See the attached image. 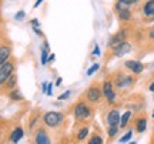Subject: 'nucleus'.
I'll use <instances>...</instances> for the list:
<instances>
[{"label":"nucleus","instance_id":"4c0bfd02","mask_svg":"<svg viewBox=\"0 0 154 144\" xmlns=\"http://www.w3.org/2000/svg\"><path fill=\"white\" fill-rule=\"evenodd\" d=\"M151 117H153V118H154V110H153V114H151Z\"/></svg>","mask_w":154,"mask_h":144},{"label":"nucleus","instance_id":"ddd939ff","mask_svg":"<svg viewBox=\"0 0 154 144\" xmlns=\"http://www.w3.org/2000/svg\"><path fill=\"white\" fill-rule=\"evenodd\" d=\"M36 143L37 144H49L50 140H49V136L44 130H38L37 134H36Z\"/></svg>","mask_w":154,"mask_h":144},{"label":"nucleus","instance_id":"f03ea898","mask_svg":"<svg viewBox=\"0 0 154 144\" xmlns=\"http://www.w3.org/2000/svg\"><path fill=\"white\" fill-rule=\"evenodd\" d=\"M103 96H104L107 101L113 104L116 100V91H114V83L111 81V80H106L104 83H103Z\"/></svg>","mask_w":154,"mask_h":144},{"label":"nucleus","instance_id":"4be33fe9","mask_svg":"<svg viewBox=\"0 0 154 144\" xmlns=\"http://www.w3.org/2000/svg\"><path fill=\"white\" fill-rule=\"evenodd\" d=\"M88 144H103V139L100 136H93L91 140L88 141Z\"/></svg>","mask_w":154,"mask_h":144},{"label":"nucleus","instance_id":"b1692460","mask_svg":"<svg viewBox=\"0 0 154 144\" xmlns=\"http://www.w3.org/2000/svg\"><path fill=\"white\" fill-rule=\"evenodd\" d=\"M131 136H133V131H127V134H124L120 139V143H127L128 140L131 139Z\"/></svg>","mask_w":154,"mask_h":144},{"label":"nucleus","instance_id":"2eb2a0df","mask_svg":"<svg viewBox=\"0 0 154 144\" xmlns=\"http://www.w3.org/2000/svg\"><path fill=\"white\" fill-rule=\"evenodd\" d=\"M9 57H10V49L7 46H2L0 47V66L5 64Z\"/></svg>","mask_w":154,"mask_h":144},{"label":"nucleus","instance_id":"bb28decb","mask_svg":"<svg viewBox=\"0 0 154 144\" xmlns=\"http://www.w3.org/2000/svg\"><path fill=\"white\" fill-rule=\"evenodd\" d=\"M24 16H26V13H24L23 10H20L16 14V20H22V19H24Z\"/></svg>","mask_w":154,"mask_h":144},{"label":"nucleus","instance_id":"c9c22d12","mask_svg":"<svg viewBox=\"0 0 154 144\" xmlns=\"http://www.w3.org/2000/svg\"><path fill=\"white\" fill-rule=\"evenodd\" d=\"M149 89H150V91H153V93H154V81H153L151 84H150V87H149Z\"/></svg>","mask_w":154,"mask_h":144},{"label":"nucleus","instance_id":"f8f14e48","mask_svg":"<svg viewBox=\"0 0 154 144\" xmlns=\"http://www.w3.org/2000/svg\"><path fill=\"white\" fill-rule=\"evenodd\" d=\"M117 16L121 22H128L131 19V11L128 7H123V9H119L117 10Z\"/></svg>","mask_w":154,"mask_h":144},{"label":"nucleus","instance_id":"72a5a7b5","mask_svg":"<svg viewBox=\"0 0 154 144\" xmlns=\"http://www.w3.org/2000/svg\"><path fill=\"white\" fill-rule=\"evenodd\" d=\"M54 59H56L54 54H50V56H49V61H54Z\"/></svg>","mask_w":154,"mask_h":144},{"label":"nucleus","instance_id":"1a4fd4ad","mask_svg":"<svg viewBox=\"0 0 154 144\" xmlns=\"http://www.w3.org/2000/svg\"><path fill=\"white\" fill-rule=\"evenodd\" d=\"M106 120H107L109 126H119L120 124V113H119V110H110L107 113Z\"/></svg>","mask_w":154,"mask_h":144},{"label":"nucleus","instance_id":"f704fd0d","mask_svg":"<svg viewBox=\"0 0 154 144\" xmlns=\"http://www.w3.org/2000/svg\"><path fill=\"white\" fill-rule=\"evenodd\" d=\"M42 3H43V0H37V2H36V5H34V7H38Z\"/></svg>","mask_w":154,"mask_h":144},{"label":"nucleus","instance_id":"dca6fc26","mask_svg":"<svg viewBox=\"0 0 154 144\" xmlns=\"http://www.w3.org/2000/svg\"><path fill=\"white\" fill-rule=\"evenodd\" d=\"M23 128L22 127H17V128H14V131L11 133V136H10V139H11V141L13 143H17V141H20V140L23 139Z\"/></svg>","mask_w":154,"mask_h":144},{"label":"nucleus","instance_id":"39448f33","mask_svg":"<svg viewBox=\"0 0 154 144\" xmlns=\"http://www.w3.org/2000/svg\"><path fill=\"white\" fill-rule=\"evenodd\" d=\"M111 49H113V53H114L116 57H123V56H126L127 53L131 51V44L127 43L126 40H124V41H121V43H119V44L113 46Z\"/></svg>","mask_w":154,"mask_h":144},{"label":"nucleus","instance_id":"6e6552de","mask_svg":"<svg viewBox=\"0 0 154 144\" xmlns=\"http://www.w3.org/2000/svg\"><path fill=\"white\" fill-rule=\"evenodd\" d=\"M113 83H114L119 89H123V87H127V86L133 84V77H128V76L123 74V73H119L114 77V81H113Z\"/></svg>","mask_w":154,"mask_h":144},{"label":"nucleus","instance_id":"a211bd4d","mask_svg":"<svg viewBox=\"0 0 154 144\" xmlns=\"http://www.w3.org/2000/svg\"><path fill=\"white\" fill-rule=\"evenodd\" d=\"M119 126H109V130H107V134H109V137L110 139H113V137H116L117 136V133H119Z\"/></svg>","mask_w":154,"mask_h":144},{"label":"nucleus","instance_id":"393cba45","mask_svg":"<svg viewBox=\"0 0 154 144\" xmlns=\"http://www.w3.org/2000/svg\"><path fill=\"white\" fill-rule=\"evenodd\" d=\"M42 64H46L47 61H49V57H47V49H44L43 51H42Z\"/></svg>","mask_w":154,"mask_h":144},{"label":"nucleus","instance_id":"f257e3e1","mask_svg":"<svg viewBox=\"0 0 154 144\" xmlns=\"http://www.w3.org/2000/svg\"><path fill=\"white\" fill-rule=\"evenodd\" d=\"M74 116H76L77 120H87L88 117L91 116V110H90V107H88L86 103H79L76 106V109H74Z\"/></svg>","mask_w":154,"mask_h":144},{"label":"nucleus","instance_id":"20e7f679","mask_svg":"<svg viewBox=\"0 0 154 144\" xmlns=\"http://www.w3.org/2000/svg\"><path fill=\"white\" fill-rule=\"evenodd\" d=\"M13 70H14V66L10 61H6L5 64L0 66V86L7 81V78L13 74Z\"/></svg>","mask_w":154,"mask_h":144},{"label":"nucleus","instance_id":"7ed1b4c3","mask_svg":"<svg viewBox=\"0 0 154 144\" xmlns=\"http://www.w3.org/2000/svg\"><path fill=\"white\" fill-rule=\"evenodd\" d=\"M61 120H63V114L59 113V111H49V113L44 114V123L47 126H50V127L59 126Z\"/></svg>","mask_w":154,"mask_h":144},{"label":"nucleus","instance_id":"f3484780","mask_svg":"<svg viewBox=\"0 0 154 144\" xmlns=\"http://www.w3.org/2000/svg\"><path fill=\"white\" fill-rule=\"evenodd\" d=\"M130 118H131V111H126L123 116H120V128L127 127V124H128V121H130Z\"/></svg>","mask_w":154,"mask_h":144},{"label":"nucleus","instance_id":"9d476101","mask_svg":"<svg viewBox=\"0 0 154 144\" xmlns=\"http://www.w3.org/2000/svg\"><path fill=\"white\" fill-rule=\"evenodd\" d=\"M127 37V30H120L119 33H116L113 37L110 39V43H109V46L110 47H113V46L119 44V43H121V41H124Z\"/></svg>","mask_w":154,"mask_h":144},{"label":"nucleus","instance_id":"cd10ccee","mask_svg":"<svg viewBox=\"0 0 154 144\" xmlns=\"http://www.w3.org/2000/svg\"><path fill=\"white\" fill-rule=\"evenodd\" d=\"M69 97H70V91H66L64 94L59 96V100H66V99H69Z\"/></svg>","mask_w":154,"mask_h":144},{"label":"nucleus","instance_id":"7c9ffc66","mask_svg":"<svg viewBox=\"0 0 154 144\" xmlns=\"http://www.w3.org/2000/svg\"><path fill=\"white\" fill-rule=\"evenodd\" d=\"M149 37L150 39H154V27H151V30L149 32Z\"/></svg>","mask_w":154,"mask_h":144},{"label":"nucleus","instance_id":"2f4dec72","mask_svg":"<svg viewBox=\"0 0 154 144\" xmlns=\"http://www.w3.org/2000/svg\"><path fill=\"white\" fill-rule=\"evenodd\" d=\"M94 54H96V56L100 54V49H99V46H96V49H94Z\"/></svg>","mask_w":154,"mask_h":144},{"label":"nucleus","instance_id":"c756f323","mask_svg":"<svg viewBox=\"0 0 154 144\" xmlns=\"http://www.w3.org/2000/svg\"><path fill=\"white\" fill-rule=\"evenodd\" d=\"M32 24H33V27H34V29H37V26H38V20H37V19H33V20H32Z\"/></svg>","mask_w":154,"mask_h":144},{"label":"nucleus","instance_id":"e433bc0d","mask_svg":"<svg viewBox=\"0 0 154 144\" xmlns=\"http://www.w3.org/2000/svg\"><path fill=\"white\" fill-rule=\"evenodd\" d=\"M61 81H63V80H61V78L59 77V78H57V81H56V86H60V84H61Z\"/></svg>","mask_w":154,"mask_h":144},{"label":"nucleus","instance_id":"aec40b11","mask_svg":"<svg viewBox=\"0 0 154 144\" xmlns=\"http://www.w3.org/2000/svg\"><path fill=\"white\" fill-rule=\"evenodd\" d=\"M87 134H88V127H83L82 130L79 131V134H77V139L82 141V140L86 139V136H87Z\"/></svg>","mask_w":154,"mask_h":144},{"label":"nucleus","instance_id":"a878e982","mask_svg":"<svg viewBox=\"0 0 154 144\" xmlns=\"http://www.w3.org/2000/svg\"><path fill=\"white\" fill-rule=\"evenodd\" d=\"M97 69H100V64H97V63H96V64H93V66H91V67H90V69L87 70V76H91V74H93V73L96 72Z\"/></svg>","mask_w":154,"mask_h":144},{"label":"nucleus","instance_id":"5701e85b","mask_svg":"<svg viewBox=\"0 0 154 144\" xmlns=\"http://www.w3.org/2000/svg\"><path fill=\"white\" fill-rule=\"evenodd\" d=\"M10 99L11 100H22V94H20V91H17V90H13L10 93Z\"/></svg>","mask_w":154,"mask_h":144},{"label":"nucleus","instance_id":"c85d7f7f","mask_svg":"<svg viewBox=\"0 0 154 144\" xmlns=\"http://www.w3.org/2000/svg\"><path fill=\"white\" fill-rule=\"evenodd\" d=\"M51 91H53V84H49L47 86V94L51 96Z\"/></svg>","mask_w":154,"mask_h":144},{"label":"nucleus","instance_id":"9b49d317","mask_svg":"<svg viewBox=\"0 0 154 144\" xmlns=\"http://www.w3.org/2000/svg\"><path fill=\"white\" fill-rule=\"evenodd\" d=\"M143 16L149 17H154V0H147L143 6Z\"/></svg>","mask_w":154,"mask_h":144},{"label":"nucleus","instance_id":"412c9836","mask_svg":"<svg viewBox=\"0 0 154 144\" xmlns=\"http://www.w3.org/2000/svg\"><path fill=\"white\" fill-rule=\"evenodd\" d=\"M16 80H17V77L16 76H14V74H11L10 77L7 78V87H14V86H16Z\"/></svg>","mask_w":154,"mask_h":144},{"label":"nucleus","instance_id":"0eeeda50","mask_svg":"<svg viewBox=\"0 0 154 144\" xmlns=\"http://www.w3.org/2000/svg\"><path fill=\"white\" fill-rule=\"evenodd\" d=\"M86 97H87V100L90 103H97V101H100V99L103 97V90H100L97 86H91V87L87 90Z\"/></svg>","mask_w":154,"mask_h":144},{"label":"nucleus","instance_id":"473e14b6","mask_svg":"<svg viewBox=\"0 0 154 144\" xmlns=\"http://www.w3.org/2000/svg\"><path fill=\"white\" fill-rule=\"evenodd\" d=\"M42 90H43V93H44V91H47V84H46V83H43V86H42Z\"/></svg>","mask_w":154,"mask_h":144},{"label":"nucleus","instance_id":"4468645a","mask_svg":"<svg viewBox=\"0 0 154 144\" xmlns=\"http://www.w3.org/2000/svg\"><path fill=\"white\" fill-rule=\"evenodd\" d=\"M147 128V118L146 117H140L136 120V131L137 133H144Z\"/></svg>","mask_w":154,"mask_h":144},{"label":"nucleus","instance_id":"423d86ee","mask_svg":"<svg viewBox=\"0 0 154 144\" xmlns=\"http://www.w3.org/2000/svg\"><path fill=\"white\" fill-rule=\"evenodd\" d=\"M124 67H126L130 73H133V74H140V73H143V70H144V64L138 60H127L126 63H124Z\"/></svg>","mask_w":154,"mask_h":144},{"label":"nucleus","instance_id":"6ab92c4d","mask_svg":"<svg viewBox=\"0 0 154 144\" xmlns=\"http://www.w3.org/2000/svg\"><path fill=\"white\" fill-rule=\"evenodd\" d=\"M138 2H140V0H119V3H121L124 7H130V6L137 5Z\"/></svg>","mask_w":154,"mask_h":144}]
</instances>
